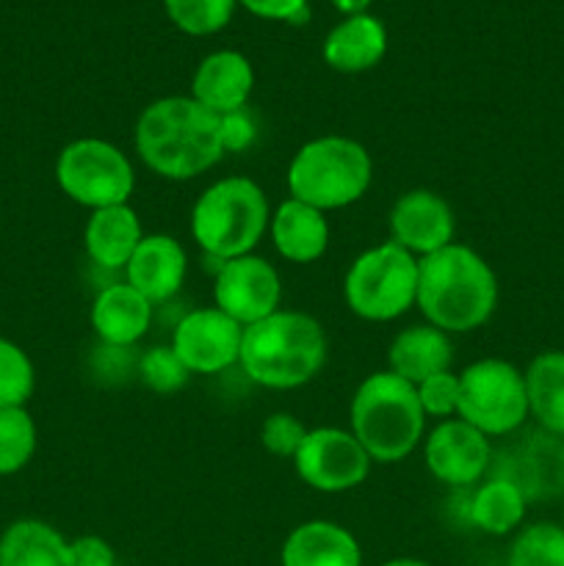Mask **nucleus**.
I'll return each instance as SVG.
<instances>
[{
    "instance_id": "f257e3e1",
    "label": "nucleus",
    "mask_w": 564,
    "mask_h": 566,
    "mask_svg": "<svg viewBox=\"0 0 564 566\" xmlns=\"http://www.w3.org/2000/svg\"><path fill=\"white\" fill-rule=\"evenodd\" d=\"M136 153L164 180H194L224 158L219 116L194 97H160L138 114Z\"/></svg>"
},
{
    "instance_id": "f03ea898",
    "label": "nucleus",
    "mask_w": 564,
    "mask_h": 566,
    "mask_svg": "<svg viewBox=\"0 0 564 566\" xmlns=\"http://www.w3.org/2000/svg\"><path fill=\"white\" fill-rule=\"evenodd\" d=\"M415 307L426 324L448 335L481 329L498 307V276L479 252L464 243H448L418 260Z\"/></svg>"
},
{
    "instance_id": "7ed1b4c3",
    "label": "nucleus",
    "mask_w": 564,
    "mask_h": 566,
    "mask_svg": "<svg viewBox=\"0 0 564 566\" xmlns=\"http://www.w3.org/2000/svg\"><path fill=\"white\" fill-rule=\"evenodd\" d=\"M326 357L324 326L313 315L280 307L269 318L243 326L238 365L249 381L265 390H296L324 370Z\"/></svg>"
},
{
    "instance_id": "20e7f679",
    "label": "nucleus",
    "mask_w": 564,
    "mask_h": 566,
    "mask_svg": "<svg viewBox=\"0 0 564 566\" xmlns=\"http://www.w3.org/2000/svg\"><path fill=\"white\" fill-rule=\"evenodd\" d=\"M426 415L415 385L390 370L359 381L348 407V431L357 437L370 462H404L424 440Z\"/></svg>"
},
{
    "instance_id": "39448f33",
    "label": "nucleus",
    "mask_w": 564,
    "mask_h": 566,
    "mask_svg": "<svg viewBox=\"0 0 564 566\" xmlns=\"http://www.w3.org/2000/svg\"><path fill=\"white\" fill-rule=\"evenodd\" d=\"M265 191L252 177H221L210 182L191 208V235L216 263L252 254L269 232Z\"/></svg>"
},
{
    "instance_id": "423d86ee",
    "label": "nucleus",
    "mask_w": 564,
    "mask_h": 566,
    "mask_svg": "<svg viewBox=\"0 0 564 566\" xmlns=\"http://www.w3.org/2000/svg\"><path fill=\"white\" fill-rule=\"evenodd\" d=\"M374 180V160L359 142L321 136L302 144L288 164L291 199L330 213L359 202Z\"/></svg>"
},
{
    "instance_id": "0eeeda50",
    "label": "nucleus",
    "mask_w": 564,
    "mask_h": 566,
    "mask_svg": "<svg viewBox=\"0 0 564 566\" xmlns=\"http://www.w3.org/2000/svg\"><path fill=\"white\" fill-rule=\"evenodd\" d=\"M418 298V258L385 241L354 258L343 276V302L357 318L387 324L401 318Z\"/></svg>"
},
{
    "instance_id": "6e6552de",
    "label": "nucleus",
    "mask_w": 564,
    "mask_h": 566,
    "mask_svg": "<svg viewBox=\"0 0 564 566\" xmlns=\"http://www.w3.org/2000/svg\"><path fill=\"white\" fill-rule=\"evenodd\" d=\"M484 437L514 434L529 418L525 374L498 357L476 359L459 374V412Z\"/></svg>"
},
{
    "instance_id": "1a4fd4ad",
    "label": "nucleus",
    "mask_w": 564,
    "mask_h": 566,
    "mask_svg": "<svg viewBox=\"0 0 564 566\" xmlns=\"http://www.w3.org/2000/svg\"><path fill=\"white\" fill-rule=\"evenodd\" d=\"M55 182L75 205L88 210L127 205L136 171L127 155L105 138H75L55 160Z\"/></svg>"
},
{
    "instance_id": "9d476101",
    "label": "nucleus",
    "mask_w": 564,
    "mask_h": 566,
    "mask_svg": "<svg viewBox=\"0 0 564 566\" xmlns=\"http://www.w3.org/2000/svg\"><path fill=\"white\" fill-rule=\"evenodd\" d=\"M291 462L299 481L324 495L357 490L370 473V457L357 437L335 426L307 429Z\"/></svg>"
},
{
    "instance_id": "9b49d317",
    "label": "nucleus",
    "mask_w": 564,
    "mask_h": 566,
    "mask_svg": "<svg viewBox=\"0 0 564 566\" xmlns=\"http://www.w3.org/2000/svg\"><path fill=\"white\" fill-rule=\"evenodd\" d=\"M213 307H219L241 326L258 324L280 310V271L258 254H243V258L219 263L213 280Z\"/></svg>"
},
{
    "instance_id": "f8f14e48",
    "label": "nucleus",
    "mask_w": 564,
    "mask_h": 566,
    "mask_svg": "<svg viewBox=\"0 0 564 566\" xmlns=\"http://www.w3.org/2000/svg\"><path fill=\"white\" fill-rule=\"evenodd\" d=\"M243 326L219 307H199L182 315L171 335V348L191 374H221L238 365Z\"/></svg>"
},
{
    "instance_id": "ddd939ff",
    "label": "nucleus",
    "mask_w": 564,
    "mask_h": 566,
    "mask_svg": "<svg viewBox=\"0 0 564 566\" xmlns=\"http://www.w3.org/2000/svg\"><path fill=\"white\" fill-rule=\"evenodd\" d=\"M429 473L448 486H470L487 473L492 459L490 437L462 418L440 420L424 442Z\"/></svg>"
},
{
    "instance_id": "4468645a",
    "label": "nucleus",
    "mask_w": 564,
    "mask_h": 566,
    "mask_svg": "<svg viewBox=\"0 0 564 566\" xmlns=\"http://www.w3.org/2000/svg\"><path fill=\"white\" fill-rule=\"evenodd\" d=\"M387 227H390V241L418 260L446 249L448 243H453V232H457L451 205L429 188L404 191L393 202Z\"/></svg>"
},
{
    "instance_id": "2eb2a0df",
    "label": "nucleus",
    "mask_w": 564,
    "mask_h": 566,
    "mask_svg": "<svg viewBox=\"0 0 564 566\" xmlns=\"http://www.w3.org/2000/svg\"><path fill=\"white\" fill-rule=\"evenodd\" d=\"M186 271L188 258L182 243L177 238L164 235V232H153V235L142 238L130 263L125 265V282L136 287L155 307V304L177 296V291L186 282Z\"/></svg>"
},
{
    "instance_id": "dca6fc26",
    "label": "nucleus",
    "mask_w": 564,
    "mask_h": 566,
    "mask_svg": "<svg viewBox=\"0 0 564 566\" xmlns=\"http://www.w3.org/2000/svg\"><path fill=\"white\" fill-rule=\"evenodd\" d=\"M254 88V70L238 50H216L199 61L191 77V97L216 116L247 108Z\"/></svg>"
},
{
    "instance_id": "f3484780",
    "label": "nucleus",
    "mask_w": 564,
    "mask_h": 566,
    "mask_svg": "<svg viewBox=\"0 0 564 566\" xmlns=\"http://www.w3.org/2000/svg\"><path fill=\"white\" fill-rule=\"evenodd\" d=\"M269 235L282 260L307 265L324 258L326 247H330V221L321 210L288 197L271 213Z\"/></svg>"
},
{
    "instance_id": "a211bd4d",
    "label": "nucleus",
    "mask_w": 564,
    "mask_h": 566,
    "mask_svg": "<svg viewBox=\"0 0 564 566\" xmlns=\"http://www.w3.org/2000/svg\"><path fill=\"white\" fill-rule=\"evenodd\" d=\"M153 324V304L127 282L108 285L92 304V329L108 348H127L142 340Z\"/></svg>"
},
{
    "instance_id": "6ab92c4d",
    "label": "nucleus",
    "mask_w": 564,
    "mask_h": 566,
    "mask_svg": "<svg viewBox=\"0 0 564 566\" xmlns=\"http://www.w3.org/2000/svg\"><path fill=\"white\" fill-rule=\"evenodd\" d=\"M282 566H363V551L343 525L310 520L296 525L282 545Z\"/></svg>"
},
{
    "instance_id": "aec40b11",
    "label": "nucleus",
    "mask_w": 564,
    "mask_h": 566,
    "mask_svg": "<svg viewBox=\"0 0 564 566\" xmlns=\"http://www.w3.org/2000/svg\"><path fill=\"white\" fill-rule=\"evenodd\" d=\"M142 238V219L130 205L92 210L83 227V247H86L88 260L108 271L125 269Z\"/></svg>"
},
{
    "instance_id": "412c9836",
    "label": "nucleus",
    "mask_w": 564,
    "mask_h": 566,
    "mask_svg": "<svg viewBox=\"0 0 564 566\" xmlns=\"http://www.w3.org/2000/svg\"><path fill=\"white\" fill-rule=\"evenodd\" d=\"M453 346L442 329L431 324H415L398 332L387 346V370L418 387L429 376L451 370Z\"/></svg>"
},
{
    "instance_id": "4be33fe9",
    "label": "nucleus",
    "mask_w": 564,
    "mask_h": 566,
    "mask_svg": "<svg viewBox=\"0 0 564 566\" xmlns=\"http://www.w3.org/2000/svg\"><path fill=\"white\" fill-rule=\"evenodd\" d=\"M387 31L374 14H354L337 22L324 39V61L337 72L357 75L385 59Z\"/></svg>"
},
{
    "instance_id": "5701e85b",
    "label": "nucleus",
    "mask_w": 564,
    "mask_h": 566,
    "mask_svg": "<svg viewBox=\"0 0 564 566\" xmlns=\"http://www.w3.org/2000/svg\"><path fill=\"white\" fill-rule=\"evenodd\" d=\"M0 566H72V547L53 525L17 520L0 536Z\"/></svg>"
},
{
    "instance_id": "b1692460",
    "label": "nucleus",
    "mask_w": 564,
    "mask_h": 566,
    "mask_svg": "<svg viewBox=\"0 0 564 566\" xmlns=\"http://www.w3.org/2000/svg\"><path fill=\"white\" fill-rule=\"evenodd\" d=\"M529 415L551 437H564V352H542L525 368Z\"/></svg>"
},
{
    "instance_id": "393cba45",
    "label": "nucleus",
    "mask_w": 564,
    "mask_h": 566,
    "mask_svg": "<svg viewBox=\"0 0 564 566\" xmlns=\"http://www.w3.org/2000/svg\"><path fill=\"white\" fill-rule=\"evenodd\" d=\"M529 497L512 479H492L470 497L468 520L473 528L490 536H506L525 520Z\"/></svg>"
},
{
    "instance_id": "a878e982",
    "label": "nucleus",
    "mask_w": 564,
    "mask_h": 566,
    "mask_svg": "<svg viewBox=\"0 0 564 566\" xmlns=\"http://www.w3.org/2000/svg\"><path fill=\"white\" fill-rule=\"evenodd\" d=\"M36 423L25 407L0 409V475L25 470L36 453Z\"/></svg>"
},
{
    "instance_id": "bb28decb",
    "label": "nucleus",
    "mask_w": 564,
    "mask_h": 566,
    "mask_svg": "<svg viewBox=\"0 0 564 566\" xmlns=\"http://www.w3.org/2000/svg\"><path fill=\"white\" fill-rule=\"evenodd\" d=\"M509 566H564V525L534 523L520 531L509 551Z\"/></svg>"
},
{
    "instance_id": "cd10ccee",
    "label": "nucleus",
    "mask_w": 564,
    "mask_h": 566,
    "mask_svg": "<svg viewBox=\"0 0 564 566\" xmlns=\"http://www.w3.org/2000/svg\"><path fill=\"white\" fill-rule=\"evenodd\" d=\"M238 0H164L169 20L191 36H210L232 20Z\"/></svg>"
},
{
    "instance_id": "c85d7f7f",
    "label": "nucleus",
    "mask_w": 564,
    "mask_h": 566,
    "mask_svg": "<svg viewBox=\"0 0 564 566\" xmlns=\"http://www.w3.org/2000/svg\"><path fill=\"white\" fill-rule=\"evenodd\" d=\"M36 387L31 357L17 343L0 337V409L25 407Z\"/></svg>"
},
{
    "instance_id": "c756f323",
    "label": "nucleus",
    "mask_w": 564,
    "mask_h": 566,
    "mask_svg": "<svg viewBox=\"0 0 564 566\" xmlns=\"http://www.w3.org/2000/svg\"><path fill=\"white\" fill-rule=\"evenodd\" d=\"M188 376L191 370L180 363L171 346H153L138 359V379L158 396H171V392L182 390Z\"/></svg>"
},
{
    "instance_id": "7c9ffc66",
    "label": "nucleus",
    "mask_w": 564,
    "mask_h": 566,
    "mask_svg": "<svg viewBox=\"0 0 564 566\" xmlns=\"http://www.w3.org/2000/svg\"><path fill=\"white\" fill-rule=\"evenodd\" d=\"M415 390H418V401H420V409H424L426 418H437V420L457 418L459 374L442 370V374H435V376H429L426 381H420Z\"/></svg>"
},
{
    "instance_id": "2f4dec72",
    "label": "nucleus",
    "mask_w": 564,
    "mask_h": 566,
    "mask_svg": "<svg viewBox=\"0 0 564 566\" xmlns=\"http://www.w3.org/2000/svg\"><path fill=\"white\" fill-rule=\"evenodd\" d=\"M304 429L302 420L291 412H274L263 420L260 426V446L271 453V457L280 459H293L296 457L299 446H302Z\"/></svg>"
},
{
    "instance_id": "473e14b6",
    "label": "nucleus",
    "mask_w": 564,
    "mask_h": 566,
    "mask_svg": "<svg viewBox=\"0 0 564 566\" xmlns=\"http://www.w3.org/2000/svg\"><path fill=\"white\" fill-rule=\"evenodd\" d=\"M219 130H221V147H224V155L243 153V149L254 142V136H258V127H254L252 114H249L247 108L219 116Z\"/></svg>"
},
{
    "instance_id": "72a5a7b5",
    "label": "nucleus",
    "mask_w": 564,
    "mask_h": 566,
    "mask_svg": "<svg viewBox=\"0 0 564 566\" xmlns=\"http://www.w3.org/2000/svg\"><path fill=\"white\" fill-rule=\"evenodd\" d=\"M238 3L247 11H252L254 17L293 22V25H302L310 17L307 0H238Z\"/></svg>"
},
{
    "instance_id": "f704fd0d",
    "label": "nucleus",
    "mask_w": 564,
    "mask_h": 566,
    "mask_svg": "<svg viewBox=\"0 0 564 566\" xmlns=\"http://www.w3.org/2000/svg\"><path fill=\"white\" fill-rule=\"evenodd\" d=\"M72 566H116L114 547L100 536H77L70 542Z\"/></svg>"
},
{
    "instance_id": "c9c22d12",
    "label": "nucleus",
    "mask_w": 564,
    "mask_h": 566,
    "mask_svg": "<svg viewBox=\"0 0 564 566\" xmlns=\"http://www.w3.org/2000/svg\"><path fill=\"white\" fill-rule=\"evenodd\" d=\"M332 6H335L341 14L354 17V14H368L370 0H332Z\"/></svg>"
},
{
    "instance_id": "e433bc0d",
    "label": "nucleus",
    "mask_w": 564,
    "mask_h": 566,
    "mask_svg": "<svg viewBox=\"0 0 564 566\" xmlns=\"http://www.w3.org/2000/svg\"><path fill=\"white\" fill-rule=\"evenodd\" d=\"M382 566H431V564L420 562V558H390V562H385Z\"/></svg>"
},
{
    "instance_id": "4c0bfd02",
    "label": "nucleus",
    "mask_w": 564,
    "mask_h": 566,
    "mask_svg": "<svg viewBox=\"0 0 564 566\" xmlns=\"http://www.w3.org/2000/svg\"><path fill=\"white\" fill-rule=\"evenodd\" d=\"M562 525H564V509H562Z\"/></svg>"
}]
</instances>
